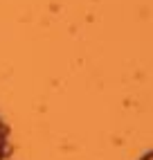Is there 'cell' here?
<instances>
[{
  "label": "cell",
  "mask_w": 153,
  "mask_h": 160,
  "mask_svg": "<svg viewBox=\"0 0 153 160\" xmlns=\"http://www.w3.org/2000/svg\"><path fill=\"white\" fill-rule=\"evenodd\" d=\"M142 160H153V156H151V153H146V156L142 158Z\"/></svg>",
  "instance_id": "cell-2"
},
{
  "label": "cell",
  "mask_w": 153,
  "mask_h": 160,
  "mask_svg": "<svg viewBox=\"0 0 153 160\" xmlns=\"http://www.w3.org/2000/svg\"><path fill=\"white\" fill-rule=\"evenodd\" d=\"M5 144H7V126L0 122V158L5 156Z\"/></svg>",
  "instance_id": "cell-1"
}]
</instances>
